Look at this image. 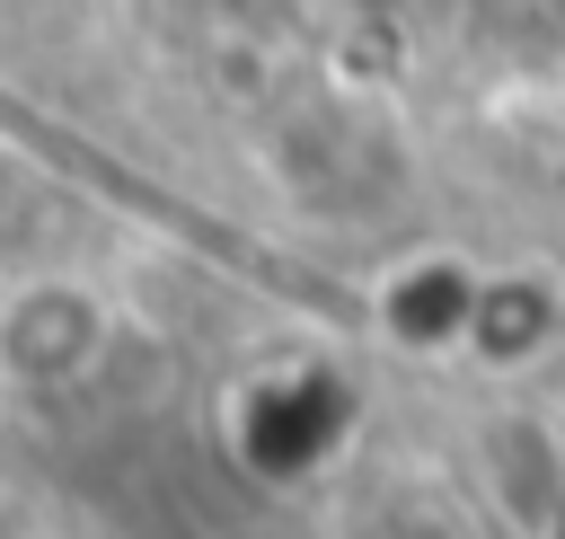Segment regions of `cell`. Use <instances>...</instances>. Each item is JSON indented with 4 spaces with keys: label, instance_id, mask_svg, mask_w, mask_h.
I'll return each instance as SVG.
<instances>
[{
    "label": "cell",
    "instance_id": "obj_1",
    "mask_svg": "<svg viewBox=\"0 0 565 539\" xmlns=\"http://www.w3.org/2000/svg\"><path fill=\"white\" fill-rule=\"evenodd\" d=\"M115 345V309L97 283L79 274H18L0 292V380L9 389H71L106 362Z\"/></svg>",
    "mask_w": 565,
    "mask_h": 539
}]
</instances>
